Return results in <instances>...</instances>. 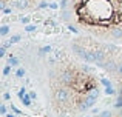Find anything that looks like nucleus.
I'll return each mask as SVG.
<instances>
[{
    "instance_id": "7",
    "label": "nucleus",
    "mask_w": 122,
    "mask_h": 117,
    "mask_svg": "<svg viewBox=\"0 0 122 117\" xmlns=\"http://www.w3.org/2000/svg\"><path fill=\"white\" fill-rule=\"evenodd\" d=\"M20 39H22V36L20 34H14V36H11V43H17V42H20Z\"/></svg>"
},
{
    "instance_id": "12",
    "label": "nucleus",
    "mask_w": 122,
    "mask_h": 117,
    "mask_svg": "<svg viewBox=\"0 0 122 117\" xmlns=\"http://www.w3.org/2000/svg\"><path fill=\"white\" fill-rule=\"evenodd\" d=\"M34 29H36L34 25H25V31H28V33H33Z\"/></svg>"
},
{
    "instance_id": "4",
    "label": "nucleus",
    "mask_w": 122,
    "mask_h": 117,
    "mask_svg": "<svg viewBox=\"0 0 122 117\" xmlns=\"http://www.w3.org/2000/svg\"><path fill=\"white\" fill-rule=\"evenodd\" d=\"M104 93L107 94V96H113V94H116V89H114V88H113V85H111V86H105Z\"/></svg>"
},
{
    "instance_id": "5",
    "label": "nucleus",
    "mask_w": 122,
    "mask_h": 117,
    "mask_svg": "<svg viewBox=\"0 0 122 117\" xmlns=\"http://www.w3.org/2000/svg\"><path fill=\"white\" fill-rule=\"evenodd\" d=\"M8 33H9V26H8V25H3V26L0 28V36H2V37H5Z\"/></svg>"
},
{
    "instance_id": "19",
    "label": "nucleus",
    "mask_w": 122,
    "mask_h": 117,
    "mask_svg": "<svg viewBox=\"0 0 122 117\" xmlns=\"http://www.w3.org/2000/svg\"><path fill=\"white\" fill-rule=\"evenodd\" d=\"M20 22L25 25H28V22H30V17H20Z\"/></svg>"
},
{
    "instance_id": "18",
    "label": "nucleus",
    "mask_w": 122,
    "mask_h": 117,
    "mask_svg": "<svg viewBox=\"0 0 122 117\" xmlns=\"http://www.w3.org/2000/svg\"><path fill=\"white\" fill-rule=\"evenodd\" d=\"M60 6V3H50V8L51 9H57Z\"/></svg>"
},
{
    "instance_id": "14",
    "label": "nucleus",
    "mask_w": 122,
    "mask_h": 117,
    "mask_svg": "<svg viewBox=\"0 0 122 117\" xmlns=\"http://www.w3.org/2000/svg\"><path fill=\"white\" fill-rule=\"evenodd\" d=\"M45 52H51V46H43L40 49V54H45Z\"/></svg>"
},
{
    "instance_id": "10",
    "label": "nucleus",
    "mask_w": 122,
    "mask_h": 117,
    "mask_svg": "<svg viewBox=\"0 0 122 117\" xmlns=\"http://www.w3.org/2000/svg\"><path fill=\"white\" fill-rule=\"evenodd\" d=\"M9 72H11V65L8 63V65H5V68H3V75L6 77V75H8Z\"/></svg>"
},
{
    "instance_id": "26",
    "label": "nucleus",
    "mask_w": 122,
    "mask_h": 117,
    "mask_svg": "<svg viewBox=\"0 0 122 117\" xmlns=\"http://www.w3.org/2000/svg\"><path fill=\"white\" fill-rule=\"evenodd\" d=\"M6 117H15V116H14V114L11 112V114H6Z\"/></svg>"
},
{
    "instance_id": "8",
    "label": "nucleus",
    "mask_w": 122,
    "mask_h": 117,
    "mask_svg": "<svg viewBox=\"0 0 122 117\" xmlns=\"http://www.w3.org/2000/svg\"><path fill=\"white\" fill-rule=\"evenodd\" d=\"M99 117H113V112H111L110 109H107V111H102L101 114H99Z\"/></svg>"
},
{
    "instance_id": "20",
    "label": "nucleus",
    "mask_w": 122,
    "mask_h": 117,
    "mask_svg": "<svg viewBox=\"0 0 122 117\" xmlns=\"http://www.w3.org/2000/svg\"><path fill=\"white\" fill-rule=\"evenodd\" d=\"M0 112H2L3 116H6V106H5V105H2V106H0Z\"/></svg>"
},
{
    "instance_id": "23",
    "label": "nucleus",
    "mask_w": 122,
    "mask_h": 117,
    "mask_svg": "<svg viewBox=\"0 0 122 117\" xmlns=\"http://www.w3.org/2000/svg\"><path fill=\"white\" fill-rule=\"evenodd\" d=\"M30 96H31V99H36V97H37V94L34 93V91H31V93H30Z\"/></svg>"
},
{
    "instance_id": "17",
    "label": "nucleus",
    "mask_w": 122,
    "mask_h": 117,
    "mask_svg": "<svg viewBox=\"0 0 122 117\" xmlns=\"http://www.w3.org/2000/svg\"><path fill=\"white\" fill-rule=\"evenodd\" d=\"M12 12V9L11 8H8V6H6V8H3V14H6V15H9Z\"/></svg>"
},
{
    "instance_id": "11",
    "label": "nucleus",
    "mask_w": 122,
    "mask_h": 117,
    "mask_svg": "<svg viewBox=\"0 0 122 117\" xmlns=\"http://www.w3.org/2000/svg\"><path fill=\"white\" fill-rule=\"evenodd\" d=\"M15 75H17L19 79L23 77V75H25V69H23V68H19V69H17V72H15Z\"/></svg>"
},
{
    "instance_id": "9",
    "label": "nucleus",
    "mask_w": 122,
    "mask_h": 117,
    "mask_svg": "<svg viewBox=\"0 0 122 117\" xmlns=\"http://www.w3.org/2000/svg\"><path fill=\"white\" fill-rule=\"evenodd\" d=\"M48 6H50V3H46V2H43V0H40L39 5H37V8H39V9H45V8H48Z\"/></svg>"
},
{
    "instance_id": "27",
    "label": "nucleus",
    "mask_w": 122,
    "mask_h": 117,
    "mask_svg": "<svg viewBox=\"0 0 122 117\" xmlns=\"http://www.w3.org/2000/svg\"><path fill=\"white\" fill-rule=\"evenodd\" d=\"M36 2H40V0H36Z\"/></svg>"
},
{
    "instance_id": "6",
    "label": "nucleus",
    "mask_w": 122,
    "mask_h": 117,
    "mask_svg": "<svg viewBox=\"0 0 122 117\" xmlns=\"http://www.w3.org/2000/svg\"><path fill=\"white\" fill-rule=\"evenodd\" d=\"M8 63L11 66H19V59H15V57H12V56H11V57L8 59Z\"/></svg>"
},
{
    "instance_id": "21",
    "label": "nucleus",
    "mask_w": 122,
    "mask_h": 117,
    "mask_svg": "<svg viewBox=\"0 0 122 117\" xmlns=\"http://www.w3.org/2000/svg\"><path fill=\"white\" fill-rule=\"evenodd\" d=\"M11 109H12V112H15V114H22V112H20V111H19V109H17V108H15V106H14V105H11Z\"/></svg>"
},
{
    "instance_id": "25",
    "label": "nucleus",
    "mask_w": 122,
    "mask_h": 117,
    "mask_svg": "<svg viewBox=\"0 0 122 117\" xmlns=\"http://www.w3.org/2000/svg\"><path fill=\"white\" fill-rule=\"evenodd\" d=\"M113 117H122V114L119 112V114H113Z\"/></svg>"
},
{
    "instance_id": "1",
    "label": "nucleus",
    "mask_w": 122,
    "mask_h": 117,
    "mask_svg": "<svg viewBox=\"0 0 122 117\" xmlns=\"http://www.w3.org/2000/svg\"><path fill=\"white\" fill-rule=\"evenodd\" d=\"M76 26L110 43H122V0H71Z\"/></svg>"
},
{
    "instance_id": "2",
    "label": "nucleus",
    "mask_w": 122,
    "mask_h": 117,
    "mask_svg": "<svg viewBox=\"0 0 122 117\" xmlns=\"http://www.w3.org/2000/svg\"><path fill=\"white\" fill-rule=\"evenodd\" d=\"M31 2L33 0H9V5H11V8H15V9H26L30 8Z\"/></svg>"
},
{
    "instance_id": "24",
    "label": "nucleus",
    "mask_w": 122,
    "mask_h": 117,
    "mask_svg": "<svg viewBox=\"0 0 122 117\" xmlns=\"http://www.w3.org/2000/svg\"><path fill=\"white\" fill-rule=\"evenodd\" d=\"M3 99H5V100H9V94L5 93V94H3Z\"/></svg>"
},
{
    "instance_id": "15",
    "label": "nucleus",
    "mask_w": 122,
    "mask_h": 117,
    "mask_svg": "<svg viewBox=\"0 0 122 117\" xmlns=\"http://www.w3.org/2000/svg\"><path fill=\"white\" fill-rule=\"evenodd\" d=\"M25 94H26V89H25V88H22V89L19 91V97H20V99H23Z\"/></svg>"
},
{
    "instance_id": "16",
    "label": "nucleus",
    "mask_w": 122,
    "mask_h": 117,
    "mask_svg": "<svg viewBox=\"0 0 122 117\" xmlns=\"http://www.w3.org/2000/svg\"><path fill=\"white\" fill-rule=\"evenodd\" d=\"M68 28H70V31H71V33H74V34H77V33H79V29L74 26V25H70Z\"/></svg>"
},
{
    "instance_id": "22",
    "label": "nucleus",
    "mask_w": 122,
    "mask_h": 117,
    "mask_svg": "<svg viewBox=\"0 0 122 117\" xmlns=\"http://www.w3.org/2000/svg\"><path fill=\"white\" fill-rule=\"evenodd\" d=\"M5 51H6V48H0V57H5Z\"/></svg>"
},
{
    "instance_id": "13",
    "label": "nucleus",
    "mask_w": 122,
    "mask_h": 117,
    "mask_svg": "<svg viewBox=\"0 0 122 117\" xmlns=\"http://www.w3.org/2000/svg\"><path fill=\"white\" fill-rule=\"evenodd\" d=\"M101 83L104 85V86H111V82L108 80V79H101Z\"/></svg>"
},
{
    "instance_id": "3",
    "label": "nucleus",
    "mask_w": 122,
    "mask_h": 117,
    "mask_svg": "<svg viewBox=\"0 0 122 117\" xmlns=\"http://www.w3.org/2000/svg\"><path fill=\"white\" fill-rule=\"evenodd\" d=\"M31 100H33V99H31L30 94H25V97L22 99V103H23L25 106H31Z\"/></svg>"
},
{
    "instance_id": "28",
    "label": "nucleus",
    "mask_w": 122,
    "mask_h": 117,
    "mask_svg": "<svg viewBox=\"0 0 122 117\" xmlns=\"http://www.w3.org/2000/svg\"><path fill=\"white\" fill-rule=\"evenodd\" d=\"M86 117H88V116H86Z\"/></svg>"
}]
</instances>
